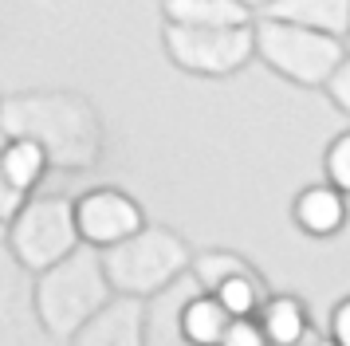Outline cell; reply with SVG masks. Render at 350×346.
<instances>
[{"instance_id":"obj_21","label":"cell","mask_w":350,"mask_h":346,"mask_svg":"<svg viewBox=\"0 0 350 346\" xmlns=\"http://www.w3.org/2000/svg\"><path fill=\"white\" fill-rule=\"evenodd\" d=\"M28 201V193H20V189H12L8 181H4V173H0V220L8 224V220L20 213V204Z\"/></svg>"},{"instance_id":"obj_11","label":"cell","mask_w":350,"mask_h":346,"mask_svg":"<svg viewBox=\"0 0 350 346\" xmlns=\"http://www.w3.org/2000/svg\"><path fill=\"white\" fill-rule=\"evenodd\" d=\"M161 16L189 28H248L256 8L248 0H161Z\"/></svg>"},{"instance_id":"obj_9","label":"cell","mask_w":350,"mask_h":346,"mask_svg":"<svg viewBox=\"0 0 350 346\" xmlns=\"http://www.w3.org/2000/svg\"><path fill=\"white\" fill-rule=\"evenodd\" d=\"M291 220H295V228H299L303 236L331 240V236H338L342 224H347V193L331 189L327 181L299 189L295 201H291Z\"/></svg>"},{"instance_id":"obj_20","label":"cell","mask_w":350,"mask_h":346,"mask_svg":"<svg viewBox=\"0 0 350 346\" xmlns=\"http://www.w3.org/2000/svg\"><path fill=\"white\" fill-rule=\"evenodd\" d=\"M327 343L334 346H350V299H338L327 315V334H323Z\"/></svg>"},{"instance_id":"obj_18","label":"cell","mask_w":350,"mask_h":346,"mask_svg":"<svg viewBox=\"0 0 350 346\" xmlns=\"http://www.w3.org/2000/svg\"><path fill=\"white\" fill-rule=\"evenodd\" d=\"M319 91L331 98V107L338 110V114H350V55L334 67L331 75L323 79V87H319Z\"/></svg>"},{"instance_id":"obj_16","label":"cell","mask_w":350,"mask_h":346,"mask_svg":"<svg viewBox=\"0 0 350 346\" xmlns=\"http://www.w3.org/2000/svg\"><path fill=\"white\" fill-rule=\"evenodd\" d=\"M237 271H252L244 256L224 252V248H208V252H193V256H189V271H185V276L193 280L197 291H213L221 280L237 276Z\"/></svg>"},{"instance_id":"obj_2","label":"cell","mask_w":350,"mask_h":346,"mask_svg":"<svg viewBox=\"0 0 350 346\" xmlns=\"http://www.w3.org/2000/svg\"><path fill=\"white\" fill-rule=\"evenodd\" d=\"M111 299H114V291H111V283H107V276H103L98 252L87 248V244H79L59 264L44 267L32 287L36 323L48 330L51 338H59V343H67Z\"/></svg>"},{"instance_id":"obj_5","label":"cell","mask_w":350,"mask_h":346,"mask_svg":"<svg viewBox=\"0 0 350 346\" xmlns=\"http://www.w3.org/2000/svg\"><path fill=\"white\" fill-rule=\"evenodd\" d=\"M4 248L16 260V267H24L28 276H40L44 267L71 256L79 248V232H75V217H71V197H59V193L28 197L20 204L16 217L8 220Z\"/></svg>"},{"instance_id":"obj_13","label":"cell","mask_w":350,"mask_h":346,"mask_svg":"<svg viewBox=\"0 0 350 346\" xmlns=\"http://www.w3.org/2000/svg\"><path fill=\"white\" fill-rule=\"evenodd\" d=\"M224 323H228V315L208 291H189L177 307V334L185 346H217Z\"/></svg>"},{"instance_id":"obj_3","label":"cell","mask_w":350,"mask_h":346,"mask_svg":"<svg viewBox=\"0 0 350 346\" xmlns=\"http://www.w3.org/2000/svg\"><path fill=\"white\" fill-rule=\"evenodd\" d=\"M189 256L193 248L185 244L181 232L146 220L134 236L98 252V264H103V276H107L114 295L150 299L189 271Z\"/></svg>"},{"instance_id":"obj_12","label":"cell","mask_w":350,"mask_h":346,"mask_svg":"<svg viewBox=\"0 0 350 346\" xmlns=\"http://www.w3.org/2000/svg\"><path fill=\"white\" fill-rule=\"evenodd\" d=\"M256 327L268 346H299L311 334V315L299 295H271L260 303Z\"/></svg>"},{"instance_id":"obj_15","label":"cell","mask_w":350,"mask_h":346,"mask_svg":"<svg viewBox=\"0 0 350 346\" xmlns=\"http://www.w3.org/2000/svg\"><path fill=\"white\" fill-rule=\"evenodd\" d=\"M208 295L221 303V311L228 319H256L260 303H264V283H260L256 271H237V276L217 283Z\"/></svg>"},{"instance_id":"obj_7","label":"cell","mask_w":350,"mask_h":346,"mask_svg":"<svg viewBox=\"0 0 350 346\" xmlns=\"http://www.w3.org/2000/svg\"><path fill=\"white\" fill-rule=\"evenodd\" d=\"M71 217H75L79 244H87V248H95V252L126 240V236H134L146 224L142 204L114 185H98V189L79 193L71 201Z\"/></svg>"},{"instance_id":"obj_4","label":"cell","mask_w":350,"mask_h":346,"mask_svg":"<svg viewBox=\"0 0 350 346\" xmlns=\"http://www.w3.org/2000/svg\"><path fill=\"white\" fill-rule=\"evenodd\" d=\"M347 55L350 47L338 36L284 24V20H268V16H252V59H260L271 75L287 79L291 87L319 91L323 79Z\"/></svg>"},{"instance_id":"obj_22","label":"cell","mask_w":350,"mask_h":346,"mask_svg":"<svg viewBox=\"0 0 350 346\" xmlns=\"http://www.w3.org/2000/svg\"><path fill=\"white\" fill-rule=\"evenodd\" d=\"M299 346H334V343H327V338H315V334H307Z\"/></svg>"},{"instance_id":"obj_1","label":"cell","mask_w":350,"mask_h":346,"mask_svg":"<svg viewBox=\"0 0 350 346\" xmlns=\"http://www.w3.org/2000/svg\"><path fill=\"white\" fill-rule=\"evenodd\" d=\"M0 134L36 142L48 170L79 173L103 161V114L87 94L67 87L0 94Z\"/></svg>"},{"instance_id":"obj_14","label":"cell","mask_w":350,"mask_h":346,"mask_svg":"<svg viewBox=\"0 0 350 346\" xmlns=\"http://www.w3.org/2000/svg\"><path fill=\"white\" fill-rule=\"evenodd\" d=\"M0 173H4V181L12 189L32 197V189L48 173V157L28 138H4V146H0Z\"/></svg>"},{"instance_id":"obj_10","label":"cell","mask_w":350,"mask_h":346,"mask_svg":"<svg viewBox=\"0 0 350 346\" xmlns=\"http://www.w3.org/2000/svg\"><path fill=\"white\" fill-rule=\"evenodd\" d=\"M256 16L268 20H284V24H299L311 31H327L347 40L350 36V0H264Z\"/></svg>"},{"instance_id":"obj_19","label":"cell","mask_w":350,"mask_h":346,"mask_svg":"<svg viewBox=\"0 0 350 346\" xmlns=\"http://www.w3.org/2000/svg\"><path fill=\"white\" fill-rule=\"evenodd\" d=\"M217 346H268V343H264V334L256 327V319H228Z\"/></svg>"},{"instance_id":"obj_6","label":"cell","mask_w":350,"mask_h":346,"mask_svg":"<svg viewBox=\"0 0 350 346\" xmlns=\"http://www.w3.org/2000/svg\"><path fill=\"white\" fill-rule=\"evenodd\" d=\"M161 51L185 75L224 79L252 63V24L248 28H189L161 24Z\"/></svg>"},{"instance_id":"obj_17","label":"cell","mask_w":350,"mask_h":346,"mask_svg":"<svg viewBox=\"0 0 350 346\" xmlns=\"http://www.w3.org/2000/svg\"><path fill=\"white\" fill-rule=\"evenodd\" d=\"M323 173H327V185L331 189L350 193V134H338V138L327 146V154H323Z\"/></svg>"},{"instance_id":"obj_8","label":"cell","mask_w":350,"mask_h":346,"mask_svg":"<svg viewBox=\"0 0 350 346\" xmlns=\"http://www.w3.org/2000/svg\"><path fill=\"white\" fill-rule=\"evenodd\" d=\"M67 343L71 346H142V299L114 295Z\"/></svg>"},{"instance_id":"obj_23","label":"cell","mask_w":350,"mask_h":346,"mask_svg":"<svg viewBox=\"0 0 350 346\" xmlns=\"http://www.w3.org/2000/svg\"><path fill=\"white\" fill-rule=\"evenodd\" d=\"M4 232H8V224H4V220H0V248H4Z\"/></svg>"}]
</instances>
